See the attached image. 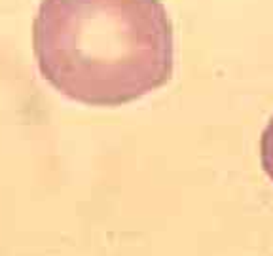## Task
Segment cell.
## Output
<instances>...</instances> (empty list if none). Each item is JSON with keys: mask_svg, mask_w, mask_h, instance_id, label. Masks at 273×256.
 Wrapping results in <instances>:
<instances>
[{"mask_svg": "<svg viewBox=\"0 0 273 256\" xmlns=\"http://www.w3.org/2000/svg\"><path fill=\"white\" fill-rule=\"evenodd\" d=\"M260 161L265 175L273 181V118L265 125L262 139H260Z\"/></svg>", "mask_w": 273, "mask_h": 256, "instance_id": "cell-2", "label": "cell"}, {"mask_svg": "<svg viewBox=\"0 0 273 256\" xmlns=\"http://www.w3.org/2000/svg\"><path fill=\"white\" fill-rule=\"evenodd\" d=\"M44 80L89 107H122L163 88L174 34L161 0H42L33 23Z\"/></svg>", "mask_w": 273, "mask_h": 256, "instance_id": "cell-1", "label": "cell"}]
</instances>
